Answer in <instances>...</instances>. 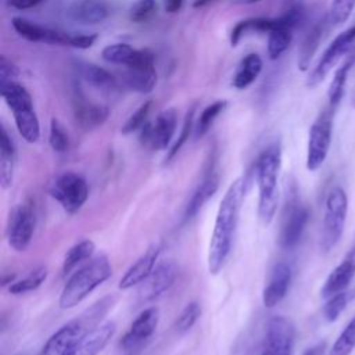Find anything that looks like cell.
Wrapping results in <instances>:
<instances>
[{
  "label": "cell",
  "mask_w": 355,
  "mask_h": 355,
  "mask_svg": "<svg viewBox=\"0 0 355 355\" xmlns=\"http://www.w3.org/2000/svg\"><path fill=\"white\" fill-rule=\"evenodd\" d=\"M245 187L247 180L244 178L236 179L219 204L208 248V270L212 275H218L223 269L232 251Z\"/></svg>",
  "instance_id": "6da1fadb"
},
{
  "label": "cell",
  "mask_w": 355,
  "mask_h": 355,
  "mask_svg": "<svg viewBox=\"0 0 355 355\" xmlns=\"http://www.w3.org/2000/svg\"><path fill=\"white\" fill-rule=\"evenodd\" d=\"M114 301V297L107 295L94 302L90 308L85 309L79 316L61 326L50 336L39 355H67L86 333L100 324Z\"/></svg>",
  "instance_id": "7a4b0ae2"
},
{
  "label": "cell",
  "mask_w": 355,
  "mask_h": 355,
  "mask_svg": "<svg viewBox=\"0 0 355 355\" xmlns=\"http://www.w3.org/2000/svg\"><path fill=\"white\" fill-rule=\"evenodd\" d=\"M282 165V148L279 143L268 146L258 157L255 164L258 182V215L268 225L272 222L279 204V172Z\"/></svg>",
  "instance_id": "3957f363"
},
{
  "label": "cell",
  "mask_w": 355,
  "mask_h": 355,
  "mask_svg": "<svg viewBox=\"0 0 355 355\" xmlns=\"http://www.w3.org/2000/svg\"><path fill=\"white\" fill-rule=\"evenodd\" d=\"M111 275L112 266L105 255L93 258L85 266L78 269L65 283L58 300L60 308L69 309L76 306Z\"/></svg>",
  "instance_id": "277c9868"
},
{
  "label": "cell",
  "mask_w": 355,
  "mask_h": 355,
  "mask_svg": "<svg viewBox=\"0 0 355 355\" xmlns=\"http://www.w3.org/2000/svg\"><path fill=\"white\" fill-rule=\"evenodd\" d=\"M1 96L12 111L15 126L28 143H36L40 137V125L28 90L15 80L1 82Z\"/></svg>",
  "instance_id": "5b68a950"
},
{
  "label": "cell",
  "mask_w": 355,
  "mask_h": 355,
  "mask_svg": "<svg viewBox=\"0 0 355 355\" xmlns=\"http://www.w3.org/2000/svg\"><path fill=\"white\" fill-rule=\"evenodd\" d=\"M348 214V198L343 187L333 186L326 196L322 222L320 248L323 252L331 251L341 240Z\"/></svg>",
  "instance_id": "8992f818"
},
{
  "label": "cell",
  "mask_w": 355,
  "mask_h": 355,
  "mask_svg": "<svg viewBox=\"0 0 355 355\" xmlns=\"http://www.w3.org/2000/svg\"><path fill=\"white\" fill-rule=\"evenodd\" d=\"M336 108L327 107L318 115L313 121L309 136H308V148H306V168L313 172L318 171L330 150L331 135H333V119H334Z\"/></svg>",
  "instance_id": "52a82bcc"
},
{
  "label": "cell",
  "mask_w": 355,
  "mask_h": 355,
  "mask_svg": "<svg viewBox=\"0 0 355 355\" xmlns=\"http://www.w3.org/2000/svg\"><path fill=\"white\" fill-rule=\"evenodd\" d=\"M49 193L68 214H75L86 202L89 186L80 175L68 171L57 175L50 182Z\"/></svg>",
  "instance_id": "ba28073f"
},
{
  "label": "cell",
  "mask_w": 355,
  "mask_h": 355,
  "mask_svg": "<svg viewBox=\"0 0 355 355\" xmlns=\"http://www.w3.org/2000/svg\"><path fill=\"white\" fill-rule=\"evenodd\" d=\"M309 220V209L308 207L293 194L286 204L282 226L279 232V245L283 250H293L301 241L305 227Z\"/></svg>",
  "instance_id": "9c48e42d"
},
{
  "label": "cell",
  "mask_w": 355,
  "mask_h": 355,
  "mask_svg": "<svg viewBox=\"0 0 355 355\" xmlns=\"http://www.w3.org/2000/svg\"><path fill=\"white\" fill-rule=\"evenodd\" d=\"M355 42V24H352L349 28L338 33L331 43L327 46V49L320 55L318 64L313 67L311 73L306 78L305 85L312 89L320 85L327 73L336 67V64L341 60V57L349 50L352 43Z\"/></svg>",
  "instance_id": "30bf717a"
},
{
  "label": "cell",
  "mask_w": 355,
  "mask_h": 355,
  "mask_svg": "<svg viewBox=\"0 0 355 355\" xmlns=\"http://www.w3.org/2000/svg\"><path fill=\"white\" fill-rule=\"evenodd\" d=\"M36 226V211L32 200L18 204L10 214L7 225L8 244L15 251H25L32 241Z\"/></svg>",
  "instance_id": "8fae6325"
},
{
  "label": "cell",
  "mask_w": 355,
  "mask_h": 355,
  "mask_svg": "<svg viewBox=\"0 0 355 355\" xmlns=\"http://www.w3.org/2000/svg\"><path fill=\"white\" fill-rule=\"evenodd\" d=\"M295 326L286 316H275L268 322L259 355H293Z\"/></svg>",
  "instance_id": "7c38bea8"
},
{
  "label": "cell",
  "mask_w": 355,
  "mask_h": 355,
  "mask_svg": "<svg viewBox=\"0 0 355 355\" xmlns=\"http://www.w3.org/2000/svg\"><path fill=\"white\" fill-rule=\"evenodd\" d=\"M178 116L175 110L169 108L159 112L154 122H146L140 129V141L143 146L159 151L165 150L176 130Z\"/></svg>",
  "instance_id": "4fadbf2b"
},
{
  "label": "cell",
  "mask_w": 355,
  "mask_h": 355,
  "mask_svg": "<svg viewBox=\"0 0 355 355\" xmlns=\"http://www.w3.org/2000/svg\"><path fill=\"white\" fill-rule=\"evenodd\" d=\"M178 276V266L173 261H162L153 272L139 284V300L141 302L153 301L168 291Z\"/></svg>",
  "instance_id": "5bb4252c"
},
{
  "label": "cell",
  "mask_w": 355,
  "mask_h": 355,
  "mask_svg": "<svg viewBox=\"0 0 355 355\" xmlns=\"http://www.w3.org/2000/svg\"><path fill=\"white\" fill-rule=\"evenodd\" d=\"M219 186V175L215 168V155L211 154L204 169V175L184 209V219H191L198 214L202 205L215 194Z\"/></svg>",
  "instance_id": "9a60e30c"
},
{
  "label": "cell",
  "mask_w": 355,
  "mask_h": 355,
  "mask_svg": "<svg viewBox=\"0 0 355 355\" xmlns=\"http://www.w3.org/2000/svg\"><path fill=\"white\" fill-rule=\"evenodd\" d=\"M158 319H159L158 308L155 306L146 308L132 322L129 330L125 333V336L121 340V347L123 349H133L140 344H143L155 331Z\"/></svg>",
  "instance_id": "2e32d148"
},
{
  "label": "cell",
  "mask_w": 355,
  "mask_h": 355,
  "mask_svg": "<svg viewBox=\"0 0 355 355\" xmlns=\"http://www.w3.org/2000/svg\"><path fill=\"white\" fill-rule=\"evenodd\" d=\"M355 277V247L348 252L343 261L329 273L322 288L320 295L326 300L334 294L345 291Z\"/></svg>",
  "instance_id": "e0dca14e"
},
{
  "label": "cell",
  "mask_w": 355,
  "mask_h": 355,
  "mask_svg": "<svg viewBox=\"0 0 355 355\" xmlns=\"http://www.w3.org/2000/svg\"><path fill=\"white\" fill-rule=\"evenodd\" d=\"M293 272L287 262H277L269 276L268 284L262 291V302L266 308L276 306L287 294Z\"/></svg>",
  "instance_id": "ac0fdd59"
},
{
  "label": "cell",
  "mask_w": 355,
  "mask_h": 355,
  "mask_svg": "<svg viewBox=\"0 0 355 355\" xmlns=\"http://www.w3.org/2000/svg\"><path fill=\"white\" fill-rule=\"evenodd\" d=\"M161 252L159 244L150 245L144 254H141L137 261L125 272V275L121 277L118 287L121 290L132 288L133 286H139L155 268L157 259Z\"/></svg>",
  "instance_id": "d6986e66"
},
{
  "label": "cell",
  "mask_w": 355,
  "mask_h": 355,
  "mask_svg": "<svg viewBox=\"0 0 355 355\" xmlns=\"http://www.w3.org/2000/svg\"><path fill=\"white\" fill-rule=\"evenodd\" d=\"M115 333V323H100L86 333L67 355H98Z\"/></svg>",
  "instance_id": "ffe728a7"
},
{
  "label": "cell",
  "mask_w": 355,
  "mask_h": 355,
  "mask_svg": "<svg viewBox=\"0 0 355 355\" xmlns=\"http://www.w3.org/2000/svg\"><path fill=\"white\" fill-rule=\"evenodd\" d=\"M110 7L105 0H76L68 8V17L83 25H94L107 19Z\"/></svg>",
  "instance_id": "44dd1931"
},
{
  "label": "cell",
  "mask_w": 355,
  "mask_h": 355,
  "mask_svg": "<svg viewBox=\"0 0 355 355\" xmlns=\"http://www.w3.org/2000/svg\"><path fill=\"white\" fill-rule=\"evenodd\" d=\"M73 112L78 125L86 130L100 126L108 118L107 107L87 101L82 94L73 98Z\"/></svg>",
  "instance_id": "7402d4cb"
},
{
  "label": "cell",
  "mask_w": 355,
  "mask_h": 355,
  "mask_svg": "<svg viewBox=\"0 0 355 355\" xmlns=\"http://www.w3.org/2000/svg\"><path fill=\"white\" fill-rule=\"evenodd\" d=\"M15 146L12 139L4 126H1L0 133V183L3 189H8L14 179V165H15Z\"/></svg>",
  "instance_id": "603a6c76"
},
{
  "label": "cell",
  "mask_w": 355,
  "mask_h": 355,
  "mask_svg": "<svg viewBox=\"0 0 355 355\" xmlns=\"http://www.w3.org/2000/svg\"><path fill=\"white\" fill-rule=\"evenodd\" d=\"M123 80L129 89L137 93H150L157 83V72L154 65L126 67Z\"/></svg>",
  "instance_id": "cb8c5ba5"
},
{
  "label": "cell",
  "mask_w": 355,
  "mask_h": 355,
  "mask_svg": "<svg viewBox=\"0 0 355 355\" xmlns=\"http://www.w3.org/2000/svg\"><path fill=\"white\" fill-rule=\"evenodd\" d=\"M262 60L257 53H250L247 54L239 64L236 73L233 76L232 85L233 87L243 90L245 87H248L261 73L262 71Z\"/></svg>",
  "instance_id": "d4e9b609"
},
{
  "label": "cell",
  "mask_w": 355,
  "mask_h": 355,
  "mask_svg": "<svg viewBox=\"0 0 355 355\" xmlns=\"http://www.w3.org/2000/svg\"><path fill=\"white\" fill-rule=\"evenodd\" d=\"M279 26V18H248L237 22L230 33V44L234 47L240 42V39L248 32H259L269 33L272 29Z\"/></svg>",
  "instance_id": "484cf974"
},
{
  "label": "cell",
  "mask_w": 355,
  "mask_h": 355,
  "mask_svg": "<svg viewBox=\"0 0 355 355\" xmlns=\"http://www.w3.org/2000/svg\"><path fill=\"white\" fill-rule=\"evenodd\" d=\"M354 62H355V57L347 58L344 61V64L337 68V71L334 72V76L330 82V86H329V90H327V98H329V105L336 108V110H337V107L340 105V103L343 100L347 78H348V73H349Z\"/></svg>",
  "instance_id": "4316f807"
},
{
  "label": "cell",
  "mask_w": 355,
  "mask_h": 355,
  "mask_svg": "<svg viewBox=\"0 0 355 355\" xmlns=\"http://www.w3.org/2000/svg\"><path fill=\"white\" fill-rule=\"evenodd\" d=\"M82 78L87 85L98 90H112L116 86L115 76L96 64H85L82 68Z\"/></svg>",
  "instance_id": "83f0119b"
},
{
  "label": "cell",
  "mask_w": 355,
  "mask_h": 355,
  "mask_svg": "<svg viewBox=\"0 0 355 355\" xmlns=\"http://www.w3.org/2000/svg\"><path fill=\"white\" fill-rule=\"evenodd\" d=\"M96 250V245L92 240L85 239L79 243H76L75 245H72L68 252L64 257V262H62V275H68L73 268H76L79 263H82L83 261H87L92 258L93 252Z\"/></svg>",
  "instance_id": "f1b7e54d"
},
{
  "label": "cell",
  "mask_w": 355,
  "mask_h": 355,
  "mask_svg": "<svg viewBox=\"0 0 355 355\" xmlns=\"http://www.w3.org/2000/svg\"><path fill=\"white\" fill-rule=\"evenodd\" d=\"M322 35H323V22H319L305 36V39L300 47V57H298V68L301 71L308 69V67L313 58V54L320 43Z\"/></svg>",
  "instance_id": "f546056e"
},
{
  "label": "cell",
  "mask_w": 355,
  "mask_h": 355,
  "mask_svg": "<svg viewBox=\"0 0 355 355\" xmlns=\"http://www.w3.org/2000/svg\"><path fill=\"white\" fill-rule=\"evenodd\" d=\"M47 268L46 266H37L33 270H31L25 277H22L21 280H15L12 284L8 286V291L11 294L19 295V294H25L29 291L36 290L37 287L42 286V283L46 280L47 277Z\"/></svg>",
  "instance_id": "4dcf8cb0"
},
{
  "label": "cell",
  "mask_w": 355,
  "mask_h": 355,
  "mask_svg": "<svg viewBox=\"0 0 355 355\" xmlns=\"http://www.w3.org/2000/svg\"><path fill=\"white\" fill-rule=\"evenodd\" d=\"M11 25L14 28V31L24 39L29 40V42H42L44 43L46 40V33L47 29L43 25H39L33 21H29L26 18L22 17H14L11 19Z\"/></svg>",
  "instance_id": "1f68e13d"
},
{
  "label": "cell",
  "mask_w": 355,
  "mask_h": 355,
  "mask_svg": "<svg viewBox=\"0 0 355 355\" xmlns=\"http://www.w3.org/2000/svg\"><path fill=\"white\" fill-rule=\"evenodd\" d=\"M226 105H227L226 100H218V101H214L212 104L207 105L201 111V114L194 125V135L197 139L202 137L211 129L214 121L223 112Z\"/></svg>",
  "instance_id": "d6a6232c"
},
{
  "label": "cell",
  "mask_w": 355,
  "mask_h": 355,
  "mask_svg": "<svg viewBox=\"0 0 355 355\" xmlns=\"http://www.w3.org/2000/svg\"><path fill=\"white\" fill-rule=\"evenodd\" d=\"M355 348V316L338 334L333 343L329 355H349Z\"/></svg>",
  "instance_id": "836d02e7"
},
{
  "label": "cell",
  "mask_w": 355,
  "mask_h": 355,
  "mask_svg": "<svg viewBox=\"0 0 355 355\" xmlns=\"http://www.w3.org/2000/svg\"><path fill=\"white\" fill-rule=\"evenodd\" d=\"M354 298L352 293H338L329 298H326V304L323 306V316L327 322H334L338 319V316L343 313V311L347 308L348 302Z\"/></svg>",
  "instance_id": "e575fe53"
},
{
  "label": "cell",
  "mask_w": 355,
  "mask_h": 355,
  "mask_svg": "<svg viewBox=\"0 0 355 355\" xmlns=\"http://www.w3.org/2000/svg\"><path fill=\"white\" fill-rule=\"evenodd\" d=\"M133 53H135V49L130 47L129 44H126V43H114V44H108L103 49L101 57L107 62L126 65Z\"/></svg>",
  "instance_id": "d590c367"
},
{
  "label": "cell",
  "mask_w": 355,
  "mask_h": 355,
  "mask_svg": "<svg viewBox=\"0 0 355 355\" xmlns=\"http://www.w3.org/2000/svg\"><path fill=\"white\" fill-rule=\"evenodd\" d=\"M355 8V0H331L329 10V22L333 26L343 25L348 21Z\"/></svg>",
  "instance_id": "8d00e7d4"
},
{
  "label": "cell",
  "mask_w": 355,
  "mask_h": 355,
  "mask_svg": "<svg viewBox=\"0 0 355 355\" xmlns=\"http://www.w3.org/2000/svg\"><path fill=\"white\" fill-rule=\"evenodd\" d=\"M201 315V306L198 302L191 301L189 302L182 312L179 313L176 322H175V327L179 333H186L187 330H190L193 327V324L197 322V319Z\"/></svg>",
  "instance_id": "74e56055"
},
{
  "label": "cell",
  "mask_w": 355,
  "mask_h": 355,
  "mask_svg": "<svg viewBox=\"0 0 355 355\" xmlns=\"http://www.w3.org/2000/svg\"><path fill=\"white\" fill-rule=\"evenodd\" d=\"M49 143L50 147L55 153H65L69 147V139L65 128L61 125V122L55 118L50 122V133H49Z\"/></svg>",
  "instance_id": "f35d334b"
},
{
  "label": "cell",
  "mask_w": 355,
  "mask_h": 355,
  "mask_svg": "<svg viewBox=\"0 0 355 355\" xmlns=\"http://www.w3.org/2000/svg\"><path fill=\"white\" fill-rule=\"evenodd\" d=\"M151 105L153 103L151 101H146L143 103L129 118L128 121L123 123V126L121 128V132L123 135H129V133H133L136 130H140L146 122H147V116L151 111Z\"/></svg>",
  "instance_id": "ab89813d"
},
{
  "label": "cell",
  "mask_w": 355,
  "mask_h": 355,
  "mask_svg": "<svg viewBox=\"0 0 355 355\" xmlns=\"http://www.w3.org/2000/svg\"><path fill=\"white\" fill-rule=\"evenodd\" d=\"M157 10L155 0H136L129 8V19L136 24L148 21Z\"/></svg>",
  "instance_id": "60d3db41"
},
{
  "label": "cell",
  "mask_w": 355,
  "mask_h": 355,
  "mask_svg": "<svg viewBox=\"0 0 355 355\" xmlns=\"http://www.w3.org/2000/svg\"><path fill=\"white\" fill-rule=\"evenodd\" d=\"M193 129H194V108H191V110L186 114V118H184V122H183L180 135H179L178 140L175 141V144H173V146L171 147V150L168 151L166 161H171V159L180 151V148H182V147L184 146V143L189 140L190 133H191Z\"/></svg>",
  "instance_id": "b9f144b4"
},
{
  "label": "cell",
  "mask_w": 355,
  "mask_h": 355,
  "mask_svg": "<svg viewBox=\"0 0 355 355\" xmlns=\"http://www.w3.org/2000/svg\"><path fill=\"white\" fill-rule=\"evenodd\" d=\"M18 75H19L18 67L14 62H11L10 60H7L4 55H1V58H0V76H1V82L14 80V78H17Z\"/></svg>",
  "instance_id": "7bdbcfd3"
},
{
  "label": "cell",
  "mask_w": 355,
  "mask_h": 355,
  "mask_svg": "<svg viewBox=\"0 0 355 355\" xmlns=\"http://www.w3.org/2000/svg\"><path fill=\"white\" fill-rule=\"evenodd\" d=\"M43 0H7L8 6H11L15 10H28L32 7H36Z\"/></svg>",
  "instance_id": "ee69618b"
},
{
  "label": "cell",
  "mask_w": 355,
  "mask_h": 355,
  "mask_svg": "<svg viewBox=\"0 0 355 355\" xmlns=\"http://www.w3.org/2000/svg\"><path fill=\"white\" fill-rule=\"evenodd\" d=\"M183 1H184V0H164V8H165V11L169 12V14L178 12V11L182 8Z\"/></svg>",
  "instance_id": "f6af8a7d"
},
{
  "label": "cell",
  "mask_w": 355,
  "mask_h": 355,
  "mask_svg": "<svg viewBox=\"0 0 355 355\" xmlns=\"http://www.w3.org/2000/svg\"><path fill=\"white\" fill-rule=\"evenodd\" d=\"M326 343L324 341H320V343H316L315 345L309 347L304 355H324L326 354Z\"/></svg>",
  "instance_id": "bcb514c9"
},
{
  "label": "cell",
  "mask_w": 355,
  "mask_h": 355,
  "mask_svg": "<svg viewBox=\"0 0 355 355\" xmlns=\"http://www.w3.org/2000/svg\"><path fill=\"white\" fill-rule=\"evenodd\" d=\"M212 0H194L193 1V7L194 8H200V7H204L207 4H209Z\"/></svg>",
  "instance_id": "7dc6e473"
},
{
  "label": "cell",
  "mask_w": 355,
  "mask_h": 355,
  "mask_svg": "<svg viewBox=\"0 0 355 355\" xmlns=\"http://www.w3.org/2000/svg\"><path fill=\"white\" fill-rule=\"evenodd\" d=\"M232 3L234 4H254V3H258L261 0H230Z\"/></svg>",
  "instance_id": "c3c4849f"
},
{
  "label": "cell",
  "mask_w": 355,
  "mask_h": 355,
  "mask_svg": "<svg viewBox=\"0 0 355 355\" xmlns=\"http://www.w3.org/2000/svg\"><path fill=\"white\" fill-rule=\"evenodd\" d=\"M352 295H354V298H355V291H352Z\"/></svg>",
  "instance_id": "681fc988"
}]
</instances>
